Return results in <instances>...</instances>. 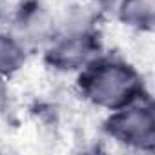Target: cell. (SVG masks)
<instances>
[{"mask_svg": "<svg viewBox=\"0 0 155 155\" xmlns=\"http://www.w3.org/2000/svg\"><path fill=\"white\" fill-rule=\"evenodd\" d=\"M81 91L95 106L119 110L140 97V77L130 64L115 58L91 60L82 68Z\"/></svg>", "mask_w": 155, "mask_h": 155, "instance_id": "6da1fadb", "label": "cell"}, {"mask_svg": "<svg viewBox=\"0 0 155 155\" xmlns=\"http://www.w3.org/2000/svg\"><path fill=\"white\" fill-rule=\"evenodd\" d=\"M106 131L117 142L135 148H151L155 142L153 106L139 97L133 102L113 110L106 122Z\"/></svg>", "mask_w": 155, "mask_h": 155, "instance_id": "7a4b0ae2", "label": "cell"}, {"mask_svg": "<svg viewBox=\"0 0 155 155\" xmlns=\"http://www.w3.org/2000/svg\"><path fill=\"white\" fill-rule=\"evenodd\" d=\"M95 51L97 44L86 29L68 31L64 37L57 38L48 49V62L62 71L82 69L93 60Z\"/></svg>", "mask_w": 155, "mask_h": 155, "instance_id": "3957f363", "label": "cell"}, {"mask_svg": "<svg viewBox=\"0 0 155 155\" xmlns=\"http://www.w3.org/2000/svg\"><path fill=\"white\" fill-rule=\"evenodd\" d=\"M18 31L22 42H42L55 33V20L46 8L35 4L24 9L18 17Z\"/></svg>", "mask_w": 155, "mask_h": 155, "instance_id": "277c9868", "label": "cell"}, {"mask_svg": "<svg viewBox=\"0 0 155 155\" xmlns=\"http://www.w3.org/2000/svg\"><path fill=\"white\" fill-rule=\"evenodd\" d=\"M26 60L24 42L9 33H0V75L9 77L17 73Z\"/></svg>", "mask_w": 155, "mask_h": 155, "instance_id": "5b68a950", "label": "cell"}, {"mask_svg": "<svg viewBox=\"0 0 155 155\" xmlns=\"http://www.w3.org/2000/svg\"><path fill=\"white\" fill-rule=\"evenodd\" d=\"M119 17L124 24L133 28H144L151 24L153 11L150 0H120Z\"/></svg>", "mask_w": 155, "mask_h": 155, "instance_id": "8992f818", "label": "cell"}, {"mask_svg": "<svg viewBox=\"0 0 155 155\" xmlns=\"http://www.w3.org/2000/svg\"><path fill=\"white\" fill-rule=\"evenodd\" d=\"M8 104H9V91H8V84H6V77L0 75V113L6 111Z\"/></svg>", "mask_w": 155, "mask_h": 155, "instance_id": "52a82bcc", "label": "cell"}]
</instances>
